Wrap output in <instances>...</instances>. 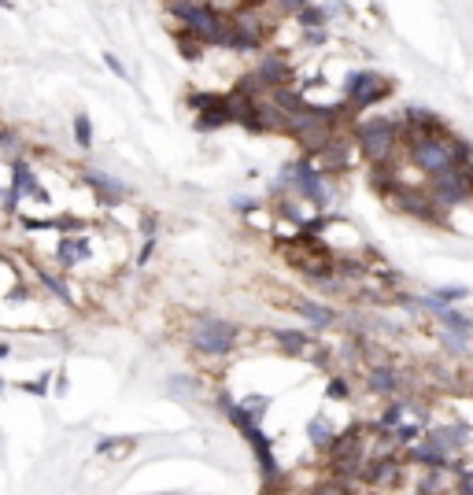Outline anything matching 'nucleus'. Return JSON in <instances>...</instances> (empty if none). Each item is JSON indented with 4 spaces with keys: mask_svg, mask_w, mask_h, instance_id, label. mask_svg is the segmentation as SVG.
I'll return each mask as SVG.
<instances>
[{
    "mask_svg": "<svg viewBox=\"0 0 473 495\" xmlns=\"http://www.w3.org/2000/svg\"><path fill=\"white\" fill-rule=\"evenodd\" d=\"M230 422L244 433V440L252 444V451H255V459H259V470H262V477L267 480H278V462H274V447H270V436H262V429H259V422L248 414L241 403H233L230 407Z\"/></svg>",
    "mask_w": 473,
    "mask_h": 495,
    "instance_id": "obj_4",
    "label": "nucleus"
},
{
    "mask_svg": "<svg viewBox=\"0 0 473 495\" xmlns=\"http://www.w3.org/2000/svg\"><path fill=\"white\" fill-rule=\"evenodd\" d=\"M388 93H392V82H388V78H381L377 71H355V74H348V82H344V100H348V108H355V111H362V108H370V103L385 100Z\"/></svg>",
    "mask_w": 473,
    "mask_h": 495,
    "instance_id": "obj_6",
    "label": "nucleus"
},
{
    "mask_svg": "<svg viewBox=\"0 0 473 495\" xmlns=\"http://www.w3.org/2000/svg\"><path fill=\"white\" fill-rule=\"evenodd\" d=\"M218 407L230 414V407H233V396H230V392H218Z\"/></svg>",
    "mask_w": 473,
    "mask_h": 495,
    "instance_id": "obj_32",
    "label": "nucleus"
},
{
    "mask_svg": "<svg viewBox=\"0 0 473 495\" xmlns=\"http://www.w3.org/2000/svg\"><path fill=\"white\" fill-rule=\"evenodd\" d=\"M215 103H222V96H218V93H192V96H189V108H196V111L215 108Z\"/></svg>",
    "mask_w": 473,
    "mask_h": 495,
    "instance_id": "obj_24",
    "label": "nucleus"
},
{
    "mask_svg": "<svg viewBox=\"0 0 473 495\" xmlns=\"http://www.w3.org/2000/svg\"><path fill=\"white\" fill-rule=\"evenodd\" d=\"M4 388H8V385H4V377H0V392H4Z\"/></svg>",
    "mask_w": 473,
    "mask_h": 495,
    "instance_id": "obj_36",
    "label": "nucleus"
},
{
    "mask_svg": "<svg viewBox=\"0 0 473 495\" xmlns=\"http://www.w3.org/2000/svg\"><path fill=\"white\" fill-rule=\"evenodd\" d=\"M366 385H370L374 392H396V388H400V373L392 366H377V370L366 373Z\"/></svg>",
    "mask_w": 473,
    "mask_h": 495,
    "instance_id": "obj_13",
    "label": "nucleus"
},
{
    "mask_svg": "<svg viewBox=\"0 0 473 495\" xmlns=\"http://www.w3.org/2000/svg\"><path fill=\"white\" fill-rule=\"evenodd\" d=\"M440 318L448 322V325H451L455 333H463V336H466V333L473 329V322H470L466 315H458V310H451V307H440Z\"/></svg>",
    "mask_w": 473,
    "mask_h": 495,
    "instance_id": "obj_21",
    "label": "nucleus"
},
{
    "mask_svg": "<svg viewBox=\"0 0 473 495\" xmlns=\"http://www.w3.org/2000/svg\"><path fill=\"white\" fill-rule=\"evenodd\" d=\"M414 433H418L414 425H400L396 429V440H403V444H407V440H414Z\"/></svg>",
    "mask_w": 473,
    "mask_h": 495,
    "instance_id": "obj_30",
    "label": "nucleus"
},
{
    "mask_svg": "<svg viewBox=\"0 0 473 495\" xmlns=\"http://www.w3.org/2000/svg\"><path fill=\"white\" fill-rule=\"evenodd\" d=\"M93 255V244H89V237H59L56 244V259L59 266H78L82 259Z\"/></svg>",
    "mask_w": 473,
    "mask_h": 495,
    "instance_id": "obj_10",
    "label": "nucleus"
},
{
    "mask_svg": "<svg viewBox=\"0 0 473 495\" xmlns=\"http://www.w3.org/2000/svg\"><path fill=\"white\" fill-rule=\"evenodd\" d=\"M307 436H311V444H314V447H330V444H333V425L318 414V418H311V422H307Z\"/></svg>",
    "mask_w": 473,
    "mask_h": 495,
    "instance_id": "obj_15",
    "label": "nucleus"
},
{
    "mask_svg": "<svg viewBox=\"0 0 473 495\" xmlns=\"http://www.w3.org/2000/svg\"><path fill=\"white\" fill-rule=\"evenodd\" d=\"M458 492H470L473 495V473H466L463 480H458Z\"/></svg>",
    "mask_w": 473,
    "mask_h": 495,
    "instance_id": "obj_33",
    "label": "nucleus"
},
{
    "mask_svg": "<svg viewBox=\"0 0 473 495\" xmlns=\"http://www.w3.org/2000/svg\"><path fill=\"white\" fill-rule=\"evenodd\" d=\"M230 122H236V111H233V103H230V96H222V103H215V108H204L200 115H196V129L200 134H211V129H222V126H230Z\"/></svg>",
    "mask_w": 473,
    "mask_h": 495,
    "instance_id": "obj_9",
    "label": "nucleus"
},
{
    "mask_svg": "<svg viewBox=\"0 0 473 495\" xmlns=\"http://www.w3.org/2000/svg\"><path fill=\"white\" fill-rule=\"evenodd\" d=\"M355 137H359V145L370 163H388L400 145V126L392 119H366V122H359Z\"/></svg>",
    "mask_w": 473,
    "mask_h": 495,
    "instance_id": "obj_3",
    "label": "nucleus"
},
{
    "mask_svg": "<svg viewBox=\"0 0 473 495\" xmlns=\"http://www.w3.org/2000/svg\"><path fill=\"white\" fill-rule=\"evenodd\" d=\"M74 145L82 152L93 148V122H89V115H74Z\"/></svg>",
    "mask_w": 473,
    "mask_h": 495,
    "instance_id": "obj_17",
    "label": "nucleus"
},
{
    "mask_svg": "<svg viewBox=\"0 0 473 495\" xmlns=\"http://www.w3.org/2000/svg\"><path fill=\"white\" fill-rule=\"evenodd\" d=\"M0 192H4V189H0Z\"/></svg>",
    "mask_w": 473,
    "mask_h": 495,
    "instance_id": "obj_37",
    "label": "nucleus"
},
{
    "mask_svg": "<svg viewBox=\"0 0 473 495\" xmlns=\"http://www.w3.org/2000/svg\"><path fill=\"white\" fill-rule=\"evenodd\" d=\"M104 63H108V71H111V74H118V78H129V71L122 67V59H118L115 52H104Z\"/></svg>",
    "mask_w": 473,
    "mask_h": 495,
    "instance_id": "obj_26",
    "label": "nucleus"
},
{
    "mask_svg": "<svg viewBox=\"0 0 473 495\" xmlns=\"http://www.w3.org/2000/svg\"><path fill=\"white\" fill-rule=\"evenodd\" d=\"M296 310H299V315H304L311 325H318V329H325V325H333V310L330 307H318V303H307V299H299V303H296Z\"/></svg>",
    "mask_w": 473,
    "mask_h": 495,
    "instance_id": "obj_14",
    "label": "nucleus"
},
{
    "mask_svg": "<svg viewBox=\"0 0 473 495\" xmlns=\"http://www.w3.org/2000/svg\"><path fill=\"white\" fill-rule=\"evenodd\" d=\"M0 8H11V0H0Z\"/></svg>",
    "mask_w": 473,
    "mask_h": 495,
    "instance_id": "obj_35",
    "label": "nucleus"
},
{
    "mask_svg": "<svg viewBox=\"0 0 473 495\" xmlns=\"http://www.w3.org/2000/svg\"><path fill=\"white\" fill-rule=\"evenodd\" d=\"M11 189H15L22 200L30 196V200H37V203H48V192L37 185V174L26 166V159H19V155H15V163H11Z\"/></svg>",
    "mask_w": 473,
    "mask_h": 495,
    "instance_id": "obj_8",
    "label": "nucleus"
},
{
    "mask_svg": "<svg viewBox=\"0 0 473 495\" xmlns=\"http://www.w3.org/2000/svg\"><path fill=\"white\" fill-rule=\"evenodd\" d=\"M325 396H330V399H348V396H351V388H348L344 377H333L330 388H325Z\"/></svg>",
    "mask_w": 473,
    "mask_h": 495,
    "instance_id": "obj_25",
    "label": "nucleus"
},
{
    "mask_svg": "<svg viewBox=\"0 0 473 495\" xmlns=\"http://www.w3.org/2000/svg\"><path fill=\"white\" fill-rule=\"evenodd\" d=\"M19 203H22V196L15 189H8L4 192V215H19Z\"/></svg>",
    "mask_w": 473,
    "mask_h": 495,
    "instance_id": "obj_27",
    "label": "nucleus"
},
{
    "mask_svg": "<svg viewBox=\"0 0 473 495\" xmlns=\"http://www.w3.org/2000/svg\"><path fill=\"white\" fill-rule=\"evenodd\" d=\"M233 207H236V211H244V215H248V211H255L259 203H255V200H244V196H241V200H233Z\"/></svg>",
    "mask_w": 473,
    "mask_h": 495,
    "instance_id": "obj_31",
    "label": "nucleus"
},
{
    "mask_svg": "<svg viewBox=\"0 0 473 495\" xmlns=\"http://www.w3.org/2000/svg\"><path fill=\"white\" fill-rule=\"evenodd\" d=\"M85 181H89V189H97L100 203H118V200L126 196V185H118L115 178L100 174V171H89V174H85Z\"/></svg>",
    "mask_w": 473,
    "mask_h": 495,
    "instance_id": "obj_12",
    "label": "nucleus"
},
{
    "mask_svg": "<svg viewBox=\"0 0 473 495\" xmlns=\"http://www.w3.org/2000/svg\"><path fill=\"white\" fill-rule=\"evenodd\" d=\"M174 41H178V52H181V56H185L189 63H196V59H200V52H204L200 45H204V41H200V37H196L192 30H185V34H174Z\"/></svg>",
    "mask_w": 473,
    "mask_h": 495,
    "instance_id": "obj_16",
    "label": "nucleus"
},
{
    "mask_svg": "<svg viewBox=\"0 0 473 495\" xmlns=\"http://www.w3.org/2000/svg\"><path fill=\"white\" fill-rule=\"evenodd\" d=\"M325 19H330V11H325V8H314V4H307V8L296 11V22L304 26V30H311V26H325Z\"/></svg>",
    "mask_w": 473,
    "mask_h": 495,
    "instance_id": "obj_18",
    "label": "nucleus"
},
{
    "mask_svg": "<svg viewBox=\"0 0 473 495\" xmlns=\"http://www.w3.org/2000/svg\"><path fill=\"white\" fill-rule=\"evenodd\" d=\"M241 407H244V410H248V414H252V418L259 422L262 414L270 410V396H244V399H241Z\"/></svg>",
    "mask_w": 473,
    "mask_h": 495,
    "instance_id": "obj_22",
    "label": "nucleus"
},
{
    "mask_svg": "<svg viewBox=\"0 0 473 495\" xmlns=\"http://www.w3.org/2000/svg\"><path fill=\"white\" fill-rule=\"evenodd\" d=\"M37 278H41V281L48 285V289L63 299V303H74V296H71V289H67V281H63V278H52L48 270H37Z\"/></svg>",
    "mask_w": 473,
    "mask_h": 495,
    "instance_id": "obj_20",
    "label": "nucleus"
},
{
    "mask_svg": "<svg viewBox=\"0 0 473 495\" xmlns=\"http://www.w3.org/2000/svg\"><path fill=\"white\" fill-rule=\"evenodd\" d=\"M274 336H278V344L288 351V355H299V351L307 347V336L304 333H288V329H274Z\"/></svg>",
    "mask_w": 473,
    "mask_h": 495,
    "instance_id": "obj_19",
    "label": "nucleus"
},
{
    "mask_svg": "<svg viewBox=\"0 0 473 495\" xmlns=\"http://www.w3.org/2000/svg\"><path fill=\"white\" fill-rule=\"evenodd\" d=\"M48 381H52V373H41L37 381H22L19 388H22V392H30V396H48Z\"/></svg>",
    "mask_w": 473,
    "mask_h": 495,
    "instance_id": "obj_23",
    "label": "nucleus"
},
{
    "mask_svg": "<svg viewBox=\"0 0 473 495\" xmlns=\"http://www.w3.org/2000/svg\"><path fill=\"white\" fill-rule=\"evenodd\" d=\"M432 196L440 200V207H458L473 196V181L463 174V166L440 171V174H432Z\"/></svg>",
    "mask_w": 473,
    "mask_h": 495,
    "instance_id": "obj_7",
    "label": "nucleus"
},
{
    "mask_svg": "<svg viewBox=\"0 0 473 495\" xmlns=\"http://www.w3.org/2000/svg\"><path fill=\"white\" fill-rule=\"evenodd\" d=\"M167 11H170V15H178L204 45H226L230 22L222 19L211 4H196V0H167Z\"/></svg>",
    "mask_w": 473,
    "mask_h": 495,
    "instance_id": "obj_2",
    "label": "nucleus"
},
{
    "mask_svg": "<svg viewBox=\"0 0 473 495\" xmlns=\"http://www.w3.org/2000/svg\"><path fill=\"white\" fill-rule=\"evenodd\" d=\"M236 344V325L233 322H222V318H200L192 325V347L204 351V355H230Z\"/></svg>",
    "mask_w": 473,
    "mask_h": 495,
    "instance_id": "obj_5",
    "label": "nucleus"
},
{
    "mask_svg": "<svg viewBox=\"0 0 473 495\" xmlns=\"http://www.w3.org/2000/svg\"><path fill=\"white\" fill-rule=\"evenodd\" d=\"M400 418H403V407H392V410L385 414V418H381V425H388V429H392V425H400Z\"/></svg>",
    "mask_w": 473,
    "mask_h": 495,
    "instance_id": "obj_29",
    "label": "nucleus"
},
{
    "mask_svg": "<svg viewBox=\"0 0 473 495\" xmlns=\"http://www.w3.org/2000/svg\"><path fill=\"white\" fill-rule=\"evenodd\" d=\"M463 145L458 141H451L444 129H432V134H418L411 137V159L418 171L425 174H440V171H451V166H458V159H463Z\"/></svg>",
    "mask_w": 473,
    "mask_h": 495,
    "instance_id": "obj_1",
    "label": "nucleus"
},
{
    "mask_svg": "<svg viewBox=\"0 0 473 495\" xmlns=\"http://www.w3.org/2000/svg\"><path fill=\"white\" fill-rule=\"evenodd\" d=\"M56 229H59V233L82 229V218H74V215H59V218H56Z\"/></svg>",
    "mask_w": 473,
    "mask_h": 495,
    "instance_id": "obj_28",
    "label": "nucleus"
},
{
    "mask_svg": "<svg viewBox=\"0 0 473 495\" xmlns=\"http://www.w3.org/2000/svg\"><path fill=\"white\" fill-rule=\"evenodd\" d=\"M255 74H259V82L267 85V89H278V85H285L288 82V63L281 59V56H262L259 59V67H255Z\"/></svg>",
    "mask_w": 473,
    "mask_h": 495,
    "instance_id": "obj_11",
    "label": "nucleus"
},
{
    "mask_svg": "<svg viewBox=\"0 0 473 495\" xmlns=\"http://www.w3.org/2000/svg\"><path fill=\"white\" fill-rule=\"evenodd\" d=\"M8 355H11V347H8V344H4V340H0V362H4V359H8Z\"/></svg>",
    "mask_w": 473,
    "mask_h": 495,
    "instance_id": "obj_34",
    "label": "nucleus"
}]
</instances>
